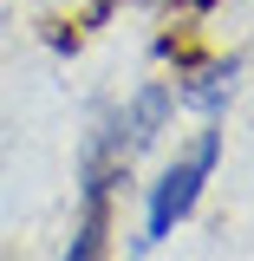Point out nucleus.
Listing matches in <instances>:
<instances>
[{
    "instance_id": "1",
    "label": "nucleus",
    "mask_w": 254,
    "mask_h": 261,
    "mask_svg": "<svg viewBox=\"0 0 254 261\" xmlns=\"http://www.w3.org/2000/svg\"><path fill=\"white\" fill-rule=\"evenodd\" d=\"M215 163H222V130H202L189 157H183V163H170V170L157 176L150 209H144V235H137V248H157L163 235H176V222H183L195 202H202V183L215 176Z\"/></svg>"
},
{
    "instance_id": "2",
    "label": "nucleus",
    "mask_w": 254,
    "mask_h": 261,
    "mask_svg": "<svg viewBox=\"0 0 254 261\" xmlns=\"http://www.w3.org/2000/svg\"><path fill=\"white\" fill-rule=\"evenodd\" d=\"M104 248H111V170L85 157V209H78L65 261H104Z\"/></svg>"
},
{
    "instance_id": "3",
    "label": "nucleus",
    "mask_w": 254,
    "mask_h": 261,
    "mask_svg": "<svg viewBox=\"0 0 254 261\" xmlns=\"http://www.w3.org/2000/svg\"><path fill=\"white\" fill-rule=\"evenodd\" d=\"M170 105H176V92H170V85H144V92L118 111V124L104 130V144L118 150V163H124L130 150H144V144H157V130H163V118H170Z\"/></svg>"
},
{
    "instance_id": "4",
    "label": "nucleus",
    "mask_w": 254,
    "mask_h": 261,
    "mask_svg": "<svg viewBox=\"0 0 254 261\" xmlns=\"http://www.w3.org/2000/svg\"><path fill=\"white\" fill-rule=\"evenodd\" d=\"M235 79H241V59H215V65H202L176 98H183L189 111H202V118H215L228 98H235Z\"/></svg>"
}]
</instances>
